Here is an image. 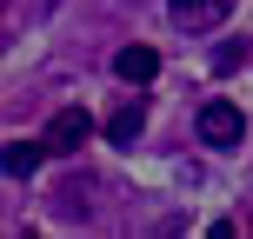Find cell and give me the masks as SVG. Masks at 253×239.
<instances>
[{"label": "cell", "instance_id": "3957f363", "mask_svg": "<svg viewBox=\"0 0 253 239\" xmlns=\"http://www.w3.org/2000/svg\"><path fill=\"white\" fill-rule=\"evenodd\" d=\"M114 73L126 80V87H147V80L160 73V53H153V47H120L114 53Z\"/></svg>", "mask_w": 253, "mask_h": 239}, {"label": "cell", "instance_id": "5b68a950", "mask_svg": "<svg viewBox=\"0 0 253 239\" xmlns=\"http://www.w3.org/2000/svg\"><path fill=\"white\" fill-rule=\"evenodd\" d=\"M140 126H147V106L126 100V106H114V113H107V139H114V146H133Z\"/></svg>", "mask_w": 253, "mask_h": 239}, {"label": "cell", "instance_id": "8992f818", "mask_svg": "<svg viewBox=\"0 0 253 239\" xmlns=\"http://www.w3.org/2000/svg\"><path fill=\"white\" fill-rule=\"evenodd\" d=\"M40 160H47V139H7V173L13 179H34Z\"/></svg>", "mask_w": 253, "mask_h": 239}, {"label": "cell", "instance_id": "6da1fadb", "mask_svg": "<svg viewBox=\"0 0 253 239\" xmlns=\"http://www.w3.org/2000/svg\"><path fill=\"white\" fill-rule=\"evenodd\" d=\"M40 139H47V153H80V146L93 139V113H87V106H60Z\"/></svg>", "mask_w": 253, "mask_h": 239}, {"label": "cell", "instance_id": "7a4b0ae2", "mask_svg": "<svg viewBox=\"0 0 253 239\" xmlns=\"http://www.w3.org/2000/svg\"><path fill=\"white\" fill-rule=\"evenodd\" d=\"M240 133H247V113L233 100H207L200 106V139L207 146H240Z\"/></svg>", "mask_w": 253, "mask_h": 239}, {"label": "cell", "instance_id": "277c9868", "mask_svg": "<svg viewBox=\"0 0 253 239\" xmlns=\"http://www.w3.org/2000/svg\"><path fill=\"white\" fill-rule=\"evenodd\" d=\"M167 13L180 27H220L227 20V0H167Z\"/></svg>", "mask_w": 253, "mask_h": 239}]
</instances>
